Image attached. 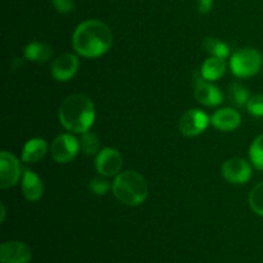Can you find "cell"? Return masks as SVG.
<instances>
[{
  "label": "cell",
  "instance_id": "cell-24",
  "mask_svg": "<svg viewBox=\"0 0 263 263\" xmlns=\"http://www.w3.org/2000/svg\"><path fill=\"white\" fill-rule=\"evenodd\" d=\"M89 187L94 194L104 195L108 192V189H109V182L107 180L102 179V177H95V179L90 181Z\"/></svg>",
  "mask_w": 263,
  "mask_h": 263
},
{
  "label": "cell",
  "instance_id": "cell-8",
  "mask_svg": "<svg viewBox=\"0 0 263 263\" xmlns=\"http://www.w3.org/2000/svg\"><path fill=\"white\" fill-rule=\"evenodd\" d=\"M221 174L223 179L228 180L231 184L241 185L249 181L252 177V167L249 162L244 158L234 157V158L228 159L221 167Z\"/></svg>",
  "mask_w": 263,
  "mask_h": 263
},
{
  "label": "cell",
  "instance_id": "cell-20",
  "mask_svg": "<svg viewBox=\"0 0 263 263\" xmlns=\"http://www.w3.org/2000/svg\"><path fill=\"white\" fill-rule=\"evenodd\" d=\"M80 151L82 152L86 156H94L99 152L100 148V143H99V139L95 134L86 133L81 134V138H80Z\"/></svg>",
  "mask_w": 263,
  "mask_h": 263
},
{
  "label": "cell",
  "instance_id": "cell-9",
  "mask_svg": "<svg viewBox=\"0 0 263 263\" xmlns=\"http://www.w3.org/2000/svg\"><path fill=\"white\" fill-rule=\"evenodd\" d=\"M211 123V118L202 109H190L181 116L179 128L182 135L197 136L204 133Z\"/></svg>",
  "mask_w": 263,
  "mask_h": 263
},
{
  "label": "cell",
  "instance_id": "cell-5",
  "mask_svg": "<svg viewBox=\"0 0 263 263\" xmlns=\"http://www.w3.org/2000/svg\"><path fill=\"white\" fill-rule=\"evenodd\" d=\"M80 152V141L72 134L57 136L50 146L51 158L57 163L66 164L73 161Z\"/></svg>",
  "mask_w": 263,
  "mask_h": 263
},
{
  "label": "cell",
  "instance_id": "cell-15",
  "mask_svg": "<svg viewBox=\"0 0 263 263\" xmlns=\"http://www.w3.org/2000/svg\"><path fill=\"white\" fill-rule=\"evenodd\" d=\"M46 152H48V144L44 139H30L23 146L22 161L26 163H36L45 157Z\"/></svg>",
  "mask_w": 263,
  "mask_h": 263
},
{
  "label": "cell",
  "instance_id": "cell-21",
  "mask_svg": "<svg viewBox=\"0 0 263 263\" xmlns=\"http://www.w3.org/2000/svg\"><path fill=\"white\" fill-rule=\"evenodd\" d=\"M249 158L252 164L259 171H263V134L257 136L249 148Z\"/></svg>",
  "mask_w": 263,
  "mask_h": 263
},
{
  "label": "cell",
  "instance_id": "cell-19",
  "mask_svg": "<svg viewBox=\"0 0 263 263\" xmlns=\"http://www.w3.org/2000/svg\"><path fill=\"white\" fill-rule=\"evenodd\" d=\"M203 49L204 51L210 53L212 57H217V58H228L230 55V49L222 41L217 40L213 37H207L203 41Z\"/></svg>",
  "mask_w": 263,
  "mask_h": 263
},
{
  "label": "cell",
  "instance_id": "cell-26",
  "mask_svg": "<svg viewBox=\"0 0 263 263\" xmlns=\"http://www.w3.org/2000/svg\"><path fill=\"white\" fill-rule=\"evenodd\" d=\"M215 0H198V10L202 14H207L212 10Z\"/></svg>",
  "mask_w": 263,
  "mask_h": 263
},
{
  "label": "cell",
  "instance_id": "cell-7",
  "mask_svg": "<svg viewBox=\"0 0 263 263\" xmlns=\"http://www.w3.org/2000/svg\"><path fill=\"white\" fill-rule=\"evenodd\" d=\"M122 166L123 158L121 153L117 149L109 148V146L102 149L95 158L97 171L105 177L117 176L122 170Z\"/></svg>",
  "mask_w": 263,
  "mask_h": 263
},
{
  "label": "cell",
  "instance_id": "cell-12",
  "mask_svg": "<svg viewBox=\"0 0 263 263\" xmlns=\"http://www.w3.org/2000/svg\"><path fill=\"white\" fill-rule=\"evenodd\" d=\"M79 67L80 61L74 54H62L51 63V76L59 82L69 81L76 74Z\"/></svg>",
  "mask_w": 263,
  "mask_h": 263
},
{
  "label": "cell",
  "instance_id": "cell-14",
  "mask_svg": "<svg viewBox=\"0 0 263 263\" xmlns=\"http://www.w3.org/2000/svg\"><path fill=\"white\" fill-rule=\"evenodd\" d=\"M22 193L28 202H37L41 199L44 194V184L37 174L31 170H26L22 175V182H21Z\"/></svg>",
  "mask_w": 263,
  "mask_h": 263
},
{
  "label": "cell",
  "instance_id": "cell-17",
  "mask_svg": "<svg viewBox=\"0 0 263 263\" xmlns=\"http://www.w3.org/2000/svg\"><path fill=\"white\" fill-rule=\"evenodd\" d=\"M51 55H53V50L45 43L33 41L26 45L25 48V58L36 63H45L51 58Z\"/></svg>",
  "mask_w": 263,
  "mask_h": 263
},
{
  "label": "cell",
  "instance_id": "cell-13",
  "mask_svg": "<svg viewBox=\"0 0 263 263\" xmlns=\"http://www.w3.org/2000/svg\"><path fill=\"white\" fill-rule=\"evenodd\" d=\"M240 123V113L234 108H221L211 116V125L220 131H234Z\"/></svg>",
  "mask_w": 263,
  "mask_h": 263
},
{
  "label": "cell",
  "instance_id": "cell-4",
  "mask_svg": "<svg viewBox=\"0 0 263 263\" xmlns=\"http://www.w3.org/2000/svg\"><path fill=\"white\" fill-rule=\"evenodd\" d=\"M262 63V54L257 49L243 48L231 55L230 68L235 77L247 79L258 73Z\"/></svg>",
  "mask_w": 263,
  "mask_h": 263
},
{
  "label": "cell",
  "instance_id": "cell-10",
  "mask_svg": "<svg viewBox=\"0 0 263 263\" xmlns=\"http://www.w3.org/2000/svg\"><path fill=\"white\" fill-rule=\"evenodd\" d=\"M194 98L198 103L205 107H217L223 102V94L212 81H207L200 76L195 81Z\"/></svg>",
  "mask_w": 263,
  "mask_h": 263
},
{
  "label": "cell",
  "instance_id": "cell-2",
  "mask_svg": "<svg viewBox=\"0 0 263 263\" xmlns=\"http://www.w3.org/2000/svg\"><path fill=\"white\" fill-rule=\"evenodd\" d=\"M58 117L66 130L73 134H84L89 131L94 123L95 105L86 95H69L62 102Z\"/></svg>",
  "mask_w": 263,
  "mask_h": 263
},
{
  "label": "cell",
  "instance_id": "cell-23",
  "mask_svg": "<svg viewBox=\"0 0 263 263\" xmlns=\"http://www.w3.org/2000/svg\"><path fill=\"white\" fill-rule=\"evenodd\" d=\"M247 109L254 117H263V94L251 97L247 104Z\"/></svg>",
  "mask_w": 263,
  "mask_h": 263
},
{
  "label": "cell",
  "instance_id": "cell-1",
  "mask_svg": "<svg viewBox=\"0 0 263 263\" xmlns=\"http://www.w3.org/2000/svg\"><path fill=\"white\" fill-rule=\"evenodd\" d=\"M113 33L109 26L98 20H87L80 23L72 35V45L79 55L98 58L110 49Z\"/></svg>",
  "mask_w": 263,
  "mask_h": 263
},
{
  "label": "cell",
  "instance_id": "cell-22",
  "mask_svg": "<svg viewBox=\"0 0 263 263\" xmlns=\"http://www.w3.org/2000/svg\"><path fill=\"white\" fill-rule=\"evenodd\" d=\"M249 205L254 213L263 216V182H259L252 189L249 194Z\"/></svg>",
  "mask_w": 263,
  "mask_h": 263
},
{
  "label": "cell",
  "instance_id": "cell-11",
  "mask_svg": "<svg viewBox=\"0 0 263 263\" xmlns=\"http://www.w3.org/2000/svg\"><path fill=\"white\" fill-rule=\"evenodd\" d=\"M32 258V252L27 244L18 240L5 241L0 247L2 263H28Z\"/></svg>",
  "mask_w": 263,
  "mask_h": 263
},
{
  "label": "cell",
  "instance_id": "cell-25",
  "mask_svg": "<svg viewBox=\"0 0 263 263\" xmlns=\"http://www.w3.org/2000/svg\"><path fill=\"white\" fill-rule=\"evenodd\" d=\"M51 2L59 13H69L74 7L73 0H51Z\"/></svg>",
  "mask_w": 263,
  "mask_h": 263
},
{
  "label": "cell",
  "instance_id": "cell-16",
  "mask_svg": "<svg viewBox=\"0 0 263 263\" xmlns=\"http://www.w3.org/2000/svg\"><path fill=\"white\" fill-rule=\"evenodd\" d=\"M226 72L225 59L217 57H210L203 62L200 67V76L207 81H216L220 80Z\"/></svg>",
  "mask_w": 263,
  "mask_h": 263
},
{
  "label": "cell",
  "instance_id": "cell-3",
  "mask_svg": "<svg viewBox=\"0 0 263 263\" xmlns=\"http://www.w3.org/2000/svg\"><path fill=\"white\" fill-rule=\"evenodd\" d=\"M113 194L126 205H140L148 197V184L136 171H123L116 176L112 185Z\"/></svg>",
  "mask_w": 263,
  "mask_h": 263
},
{
  "label": "cell",
  "instance_id": "cell-6",
  "mask_svg": "<svg viewBox=\"0 0 263 263\" xmlns=\"http://www.w3.org/2000/svg\"><path fill=\"white\" fill-rule=\"evenodd\" d=\"M22 167L15 156L4 151L0 153V187L8 189L20 181Z\"/></svg>",
  "mask_w": 263,
  "mask_h": 263
},
{
  "label": "cell",
  "instance_id": "cell-18",
  "mask_svg": "<svg viewBox=\"0 0 263 263\" xmlns=\"http://www.w3.org/2000/svg\"><path fill=\"white\" fill-rule=\"evenodd\" d=\"M229 99H230L231 104L235 107H247L248 100L251 99L249 97V91L244 85L234 82L229 87Z\"/></svg>",
  "mask_w": 263,
  "mask_h": 263
},
{
  "label": "cell",
  "instance_id": "cell-27",
  "mask_svg": "<svg viewBox=\"0 0 263 263\" xmlns=\"http://www.w3.org/2000/svg\"><path fill=\"white\" fill-rule=\"evenodd\" d=\"M0 208H2V217H0V220H2V222H3L5 218V205L2 203V204H0Z\"/></svg>",
  "mask_w": 263,
  "mask_h": 263
}]
</instances>
